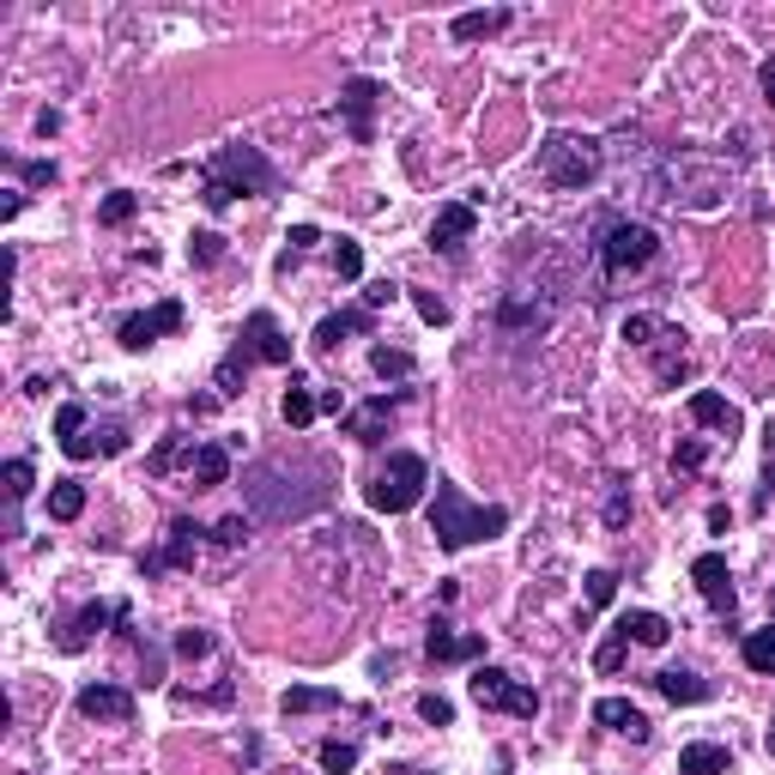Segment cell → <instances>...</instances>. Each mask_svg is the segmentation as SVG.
Segmentation results:
<instances>
[{"label":"cell","instance_id":"50","mask_svg":"<svg viewBox=\"0 0 775 775\" xmlns=\"http://www.w3.org/2000/svg\"><path fill=\"white\" fill-rule=\"evenodd\" d=\"M291 248H285V261L291 255H303V248H310V243H322V230H315V225H291V237H285Z\"/></svg>","mask_w":775,"mask_h":775},{"label":"cell","instance_id":"24","mask_svg":"<svg viewBox=\"0 0 775 775\" xmlns=\"http://www.w3.org/2000/svg\"><path fill=\"white\" fill-rule=\"evenodd\" d=\"M727 769H733V752L715 739H690L678 752V775H727Z\"/></svg>","mask_w":775,"mask_h":775},{"label":"cell","instance_id":"42","mask_svg":"<svg viewBox=\"0 0 775 775\" xmlns=\"http://www.w3.org/2000/svg\"><path fill=\"white\" fill-rule=\"evenodd\" d=\"M625 648H630L625 625H612V636H606V648L593 655V667H600V673H618V660H625Z\"/></svg>","mask_w":775,"mask_h":775},{"label":"cell","instance_id":"30","mask_svg":"<svg viewBox=\"0 0 775 775\" xmlns=\"http://www.w3.org/2000/svg\"><path fill=\"white\" fill-rule=\"evenodd\" d=\"M739 660H745L752 673L775 678V625H764V630H745V642H739Z\"/></svg>","mask_w":775,"mask_h":775},{"label":"cell","instance_id":"17","mask_svg":"<svg viewBox=\"0 0 775 775\" xmlns=\"http://www.w3.org/2000/svg\"><path fill=\"white\" fill-rule=\"evenodd\" d=\"M424 655H431L436 667H461V660H479L484 655V636H467V630H454L449 618H436L431 636H424Z\"/></svg>","mask_w":775,"mask_h":775},{"label":"cell","instance_id":"45","mask_svg":"<svg viewBox=\"0 0 775 775\" xmlns=\"http://www.w3.org/2000/svg\"><path fill=\"white\" fill-rule=\"evenodd\" d=\"M176 655H183V660L213 655V636H206V630H176Z\"/></svg>","mask_w":775,"mask_h":775},{"label":"cell","instance_id":"51","mask_svg":"<svg viewBox=\"0 0 775 775\" xmlns=\"http://www.w3.org/2000/svg\"><path fill=\"white\" fill-rule=\"evenodd\" d=\"M400 297V285H370L364 291V310H382V303H394Z\"/></svg>","mask_w":775,"mask_h":775},{"label":"cell","instance_id":"5","mask_svg":"<svg viewBox=\"0 0 775 775\" xmlns=\"http://www.w3.org/2000/svg\"><path fill=\"white\" fill-rule=\"evenodd\" d=\"M424 484H436L431 461L412 454V449H394V454H387V467L370 479V509H382V516H406V509L424 503Z\"/></svg>","mask_w":775,"mask_h":775},{"label":"cell","instance_id":"36","mask_svg":"<svg viewBox=\"0 0 775 775\" xmlns=\"http://www.w3.org/2000/svg\"><path fill=\"white\" fill-rule=\"evenodd\" d=\"M660 327H667L660 315H625V327H618V340H625V345H636V352H648Z\"/></svg>","mask_w":775,"mask_h":775},{"label":"cell","instance_id":"56","mask_svg":"<svg viewBox=\"0 0 775 775\" xmlns=\"http://www.w3.org/2000/svg\"><path fill=\"white\" fill-rule=\"evenodd\" d=\"M764 449H769V461H775V419L764 424Z\"/></svg>","mask_w":775,"mask_h":775},{"label":"cell","instance_id":"3","mask_svg":"<svg viewBox=\"0 0 775 775\" xmlns=\"http://www.w3.org/2000/svg\"><path fill=\"white\" fill-rule=\"evenodd\" d=\"M509 528L503 503H467V491L454 479H436V503H431V533L442 551H467L479 539H497Z\"/></svg>","mask_w":775,"mask_h":775},{"label":"cell","instance_id":"34","mask_svg":"<svg viewBox=\"0 0 775 775\" xmlns=\"http://www.w3.org/2000/svg\"><path fill=\"white\" fill-rule=\"evenodd\" d=\"M0 479H7V503H12V509H19V503H24V497H31V484H37V467H31V461H24V454H12V461H7V467H0Z\"/></svg>","mask_w":775,"mask_h":775},{"label":"cell","instance_id":"7","mask_svg":"<svg viewBox=\"0 0 775 775\" xmlns=\"http://www.w3.org/2000/svg\"><path fill=\"white\" fill-rule=\"evenodd\" d=\"M467 690H473L479 709H503V715H521V722L539 715V690L521 685V678L503 673V667H479L473 678H467Z\"/></svg>","mask_w":775,"mask_h":775},{"label":"cell","instance_id":"48","mask_svg":"<svg viewBox=\"0 0 775 775\" xmlns=\"http://www.w3.org/2000/svg\"><path fill=\"white\" fill-rule=\"evenodd\" d=\"M612 593H618V576H612V570H593V576H588V606H606Z\"/></svg>","mask_w":775,"mask_h":775},{"label":"cell","instance_id":"15","mask_svg":"<svg viewBox=\"0 0 775 775\" xmlns=\"http://www.w3.org/2000/svg\"><path fill=\"white\" fill-rule=\"evenodd\" d=\"M237 340L261 357V364H273V370L291 364V340H285V327H279V315H273V310H255V315H248Z\"/></svg>","mask_w":775,"mask_h":775},{"label":"cell","instance_id":"35","mask_svg":"<svg viewBox=\"0 0 775 775\" xmlns=\"http://www.w3.org/2000/svg\"><path fill=\"white\" fill-rule=\"evenodd\" d=\"M134 213H140V194H134V188H116L104 206H97V225H109V230H116V225H128Z\"/></svg>","mask_w":775,"mask_h":775},{"label":"cell","instance_id":"14","mask_svg":"<svg viewBox=\"0 0 775 775\" xmlns=\"http://www.w3.org/2000/svg\"><path fill=\"white\" fill-rule=\"evenodd\" d=\"M73 709L86 715V722H104V727H128L140 703H134V690H128V685H86V690H79V697H73Z\"/></svg>","mask_w":775,"mask_h":775},{"label":"cell","instance_id":"57","mask_svg":"<svg viewBox=\"0 0 775 775\" xmlns=\"http://www.w3.org/2000/svg\"><path fill=\"white\" fill-rule=\"evenodd\" d=\"M764 745H769V757H775V722H769V733H764Z\"/></svg>","mask_w":775,"mask_h":775},{"label":"cell","instance_id":"40","mask_svg":"<svg viewBox=\"0 0 775 775\" xmlns=\"http://www.w3.org/2000/svg\"><path fill=\"white\" fill-rule=\"evenodd\" d=\"M406 297H412V310H419L431 327H449V303H442L436 291H406Z\"/></svg>","mask_w":775,"mask_h":775},{"label":"cell","instance_id":"37","mask_svg":"<svg viewBox=\"0 0 775 775\" xmlns=\"http://www.w3.org/2000/svg\"><path fill=\"white\" fill-rule=\"evenodd\" d=\"M79 436H86V406H79V400H67V406L55 412V442L67 449V442H79Z\"/></svg>","mask_w":775,"mask_h":775},{"label":"cell","instance_id":"46","mask_svg":"<svg viewBox=\"0 0 775 775\" xmlns=\"http://www.w3.org/2000/svg\"><path fill=\"white\" fill-rule=\"evenodd\" d=\"M703 461H709V449H703V442H678V449H673V473H697Z\"/></svg>","mask_w":775,"mask_h":775},{"label":"cell","instance_id":"26","mask_svg":"<svg viewBox=\"0 0 775 775\" xmlns=\"http://www.w3.org/2000/svg\"><path fill=\"white\" fill-rule=\"evenodd\" d=\"M279 412H285V424H291V431H310V424L322 419V394H315L310 382H297V376H291L285 400H279Z\"/></svg>","mask_w":775,"mask_h":775},{"label":"cell","instance_id":"31","mask_svg":"<svg viewBox=\"0 0 775 775\" xmlns=\"http://www.w3.org/2000/svg\"><path fill=\"white\" fill-rule=\"evenodd\" d=\"M86 516V484L79 479H55L49 484V521H79Z\"/></svg>","mask_w":775,"mask_h":775},{"label":"cell","instance_id":"9","mask_svg":"<svg viewBox=\"0 0 775 775\" xmlns=\"http://www.w3.org/2000/svg\"><path fill=\"white\" fill-rule=\"evenodd\" d=\"M109 625H128V600H91V606H79V612L61 625V636H55V648H61V655H86V648L97 642V630H109Z\"/></svg>","mask_w":775,"mask_h":775},{"label":"cell","instance_id":"44","mask_svg":"<svg viewBox=\"0 0 775 775\" xmlns=\"http://www.w3.org/2000/svg\"><path fill=\"white\" fill-rule=\"evenodd\" d=\"M19 176H24V188H55V183H61L55 158H31V164H19Z\"/></svg>","mask_w":775,"mask_h":775},{"label":"cell","instance_id":"11","mask_svg":"<svg viewBox=\"0 0 775 775\" xmlns=\"http://www.w3.org/2000/svg\"><path fill=\"white\" fill-rule=\"evenodd\" d=\"M412 400V387H400V394H376V400H364V406H352V412H340V431L352 436V442H364V449H376V442L387 436V424H394V412Z\"/></svg>","mask_w":775,"mask_h":775},{"label":"cell","instance_id":"55","mask_svg":"<svg viewBox=\"0 0 775 775\" xmlns=\"http://www.w3.org/2000/svg\"><path fill=\"white\" fill-rule=\"evenodd\" d=\"M769 497H775V461L764 467V491H757V509H764V503H769Z\"/></svg>","mask_w":775,"mask_h":775},{"label":"cell","instance_id":"41","mask_svg":"<svg viewBox=\"0 0 775 775\" xmlns=\"http://www.w3.org/2000/svg\"><path fill=\"white\" fill-rule=\"evenodd\" d=\"M630 521V479H612V497H606V528H625Z\"/></svg>","mask_w":775,"mask_h":775},{"label":"cell","instance_id":"2","mask_svg":"<svg viewBox=\"0 0 775 775\" xmlns=\"http://www.w3.org/2000/svg\"><path fill=\"white\" fill-rule=\"evenodd\" d=\"M237 194H279V170L267 164V151L261 146H248V140H230V146H218L213 158H206V170H200V200H206V213H225Z\"/></svg>","mask_w":775,"mask_h":775},{"label":"cell","instance_id":"28","mask_svg":"<svg viewBox=\"0 0 775 775\" xmlns=\"http://www.w3.org/2000/svg\"><path fill=\"white\" fill-rule=\"evenodd\" d=\"M279 709L285 715H322V709H345V697H340V690H327V685H291L279 697Z\"/></svg>","mask_w":775,"mask_h":775},{"label":"cell","instance_id":"18","mask_svg":"<svg viewBox=\"0 0 775 775\" xmlns=\"http://www.w3.org/2000/svg\"><path fill=\"white\" fill-rule=\"evenodd\" d=\"M648 364H655V382H667V387H678L690 376V352H685V334L667 322L655 334V345H648Z\"/></svg>","mask_w":775,"mask_h":775},{"label":"cell","instance_id":"20","mask_svg":"<svg viewBox=\"0 0 775 775\" xmlns=\"http://www.w3.org/2000/svg\"><path fill=\"white\" fill-rule=\"evenodd\" d=\"M690 419L703 424V431H715V436H739V406H733V400H722L715 394V387H697V394H690Z\"/></svg>","mask_w":775,"mask_h":775},{"label":"cell","instance_id":"6","mask_svg":"<svg viewBox=\"0 0 775 775\" xmlns=\"http://www.w3.org/2000/svg\"><path fill=\"white\" fill-rule=\"evenodd\" d=\"M593 255H600L606 279H625V273H642L648 261L660 255V237H655V225H642V218H606Z\"/></svg>","mask_w":775,"mask_h":775},{"label":"cell","instance_id":"13","mask_svg":"<svg viewBox=\"0 0 775 775\" xmlns=\"http://www.w3.org/2000/svg\"><path fill=\"white\" fill-rule=\"evenodd\" d=\"M473 230H479V200H449L431 218V248L436 255H461L473 243Z\"/></svg>","mask_w":775,"mask_h":775},{"label":"cell","instance_id":"4","mask_svg":"<svg viewBox=\"0 0 775 775\" xmlns=\"http://www.w3.org/2000/svg\"><path fill=\"white\" fill-rule=\"evenodd\" d=\"M600 170H606V146L593 134H546V146H539V183H551L558 194L593 188Z\"/></svg>","mask_w":775,"mask_h":775},{"label":"cell","instance_id":"53","mask_svg":"<svg viewBox=\"0 0 775 775\" xmlns=\"http://www.w3.org/2000/svg\"><path fill=\"white\" fill-rule=\"evenodd\" d=\"M757 86H764V97L775 104V61H764V67H757Z\"/></svg>","mask_w":775,"mask_h":775},{"label":"cell","instance_id":"33","mask_svg":"<svg viewBox=\"0 0 775 775\" xmlns=\"http://www.w3.org/2000/svg\"><path fill=\"white\" fill-rule=\"evenodd\" d=\"M315 764H322L327 775H352L357 769V745L352 739H322L315 745Z\"/></svg>","mask_w":775,"mask_h":775},{"label":"cell","instance_id":"10","mask_svg":"<svg viewBox=\"0 0 775 775\" xmlns=\"http://www.w3.org/2000/svg\"><path fill=\"white\" fill-rule=\"evenodd\" d=\"M376 104H382V79L357 73L340 86V116H345V134H352L357 146L376 140Z\"/></svg>","mask_w":775,"mask_h":775},{"label":"cell","instance_id":"38","mask_svg":"<svg viewBox=\"0 0 775 775\" xmlns=\"http://www.w3.org/2000/svg\"><path fill=\"white\" fill-rule=\"evenodd\" d=\"M334 273L340 279H364V248L352 237H334Z\"/></svg>","mask_w":775,"mask_h":775},{"label":"cell","instance_id":"19","mask_svg":"<svg viewBox=\"0 0 775 775\" xmlns=\"http://www.w3.org/2000/svg\"><path fill=\"white\" fill-rule=\"evenodd\" d=\"M593 727H606V733H625V739H636V745H648V715L636 709L630 697H600L593 703Z\"/></svg>","mask_w":775,"mask_h":775},{"label":"cell","instance_id":"21","mask_svg":"<svg viewBox=\"0 0 775 775\" xmlns=\"http://www.w3.org/2000/svg\"><path fill=\"white\" fill-rule=\"evenodd\" d=\"M188 479H194V491L230 484V442H194V454H188Z\"/></svg>","mask_w":775,"mask_h":775},{"label":"cell","instance_id":"47","mask_svg":"<svg viewBox=\"0 0 775 775\" xmlns=\"http://www.w3.org/2000/svg\"><path fill=\"white\" fill-rule=\"evenodd\" d=\"M213 546H248V521H243V516H225V521L213 528Z\"/></svg>","mask_w":775,"mask_h":775},{"label":"cell","instance_id":"1","mask_svg":"<svg viewBox=\"0 0 775 775\" xmlns=\"http://www.w3.org/2000/svg\"><path fill=\"white\" fill-rule=\"evenodd\" d=\"M243 497L255 521H310L334 497V467L315 454H267L243 467Z\"/></svg>","mask_w":775,"mask_h":775},{"label":"cell","instance_id":"39","mask_svg":"<svg viewBox=\"0 0 775 775\" xmlns=\"http://www.w3.org/2000/svg\"><path fill=\"white\" fill-rule=\"evenodd\" d=\"M218 255H225V237H218V230H194V237H188V261H194V267H213Z\"/></svg>","mask_w":775,"mask_h":775},{"label":"cell","instance_id":"23","mask_svg":"<svg viewBox=\"0 0 775 775\" xmlns=\"http://www.w3.org/2000/svg\"><path fill=\"white\" fill-rule=\"evenodd\" d=\"M655 690H660L667 703H685V709H690V703H709V697H715V685H709V678H697L690 667H667V673H655Z\"/></svg>","mask_w":775,"mask_h":775},{"label":"cell","instance_id":"29","mask_svg":"<svg viewBox=\"0 0 775 775\" xmlns=\"http://www.w3.org/2000/svg\"><path fill=\"white\" fill-rule=\"evenodd\" d=\"M618 625H625L636 648H667V636H673V618H660V612H625Z\"/></svg>","mask_w":775,"mask_h":775},{"label":"cell","instance_id":"22","mask_svg":"<svg viewBox=\"0 0 775 775\" xmlns=\"http://www.w3.org/2000/svg\"><path fill=\"white\" fill-rule=\"evenodd\" d=\"M352 334H376V310H340V315H327V322H315L310 345H315V352H334V345L352 340Z\"/></svg>","mask_w":775,"mask_h":775},{"label":"cell","instance_id":"43","mask_svg":"<svg viewBox=\"0 0 775 775\" xmlns=\"http://www.w3.org/2000/svg\"><path fill=\"white\" fill-rule=\"evenodd\" d=\"M419 715H424L431 727H449V722H454V703L442 697V690H424V697H419Z\"/></svg>","mask_w":775,"mask_h":775},{"label":"cell","instance_id":"16","mask_svg":"<svg viewBox=\"0 0 775 775\" xmlns=\"http://www.w3.org/2000/svg\"><path fill=\"white\" fill-rule=\"evenodd\" d=\"M690 581H697V593L703 600H709V612H733V606H739V593H733V570H727V558L722 551H703L697 563H690Z\"/></svg>","mask_w":775,"mask_h":775},{"label":"cell","instance_id":"8","mask_svg":"<svg viewBox=\"0 0 775 775\" xmlns=\"http://www.w3.org/2000/svg\"><path fill=\"white\" fill-rule=\"evenodd\" d=\"M183 322H188V310L176 297H164V303H151V310H140V315H121V322H116V345H121V352H146V345L183 334Z\"/></svg>","mask_w":775,"mask_h":775},{"label":"cell","instance_id":"49","mask_svg":"<svg viewBox=\"0 0 775 775\" xmlns=\"http://www.w3.org/2000/svg\"><path fill=\"white\" fill-rule=\"evenodd\" d=\"M183 442H188L183 431H170V436H164V442H158V454H151V461H146V467H151V473H170V461H176V449H183Z\"/></svg>","mask_w":775,"mask_h":775},{"label":"cell","instance_id":"27","mask_svg":"<svg viewBox=\"0 0 775 775\" xmlns=\"http://www.w3.org/2000/svg\"><path fill=\"white\" fill-rule=\"evenodd\" d=\"M509 24V7H484V12H461V19L449 24L454 43H484V37H497Z\"/></svg>","mask_w":775,"mask_h":775},{"label":"cell","instance_id":"32","mask_svg":"<svg viewBox=\"0 0 775 775\" xmlns=\"http://www.w3.org/2000/svg\"><path fill=\"white\" fill-rule=\"evenodd\" d=\"M370 370H376V376L387 382V376H394V382H406L412 376V370H419V357H412V352H400V345H376V352H370Z\"/></svg>","mask_w":775,"mask_h":775},{"label":"cell","instance_id":"54","mask_svg":"<svg viewBox=\"0 0 775 775\" xmlns=\"http://www.w3.org/2000/svg\"><path fill=\"white\" fill-rule=\"evenodd\" d=\"M37 134H43V140H49V134H61V116H55V109H43V116H37Z\"/></svg>","mask_w":775,"mask_h":775},{"label":"cell","instance_id":"25","mask_svg":"<svg viewBox=\"0 0 775 775\" xmlns=\"http://www.w3.org/2000/svg\"><path fill=\"white\" fill-rule=\"evenodd\" d=\"M248 364H261V357L248 352L243 340L230 345L225 357H218V370H213V387H218V400H237V394H243V382H248Z\"/></svg>","mask_w":775,"mask_h":775},{"label":"cell","instance_id":"12","mask_svg":"<svg viewBox=\"0 0 775 775\" xmlns=\"http://www.w3.org/2000/svg\"><path fill=\"white\" fill-rule=\"evenodd\" d=\"M194 546H200V528H194L188 516H176L170 528H164V546L146 551L140 558V576H170V570H194Z\"/></svg>","mask_w":775,"mask_h":775},{"label":"cell","instance_id":"52","mask_svg":"<svg viewBox=\"0 0 775 775\" xmlns=\"http://www.w3.org/2000/svg\"><path fill=\"white\" fill-rule=\"evenodd\" d=\"M709 528H715V533H727V528H733V509H727V503H715V509H709Z\"/></svg>","mask_w":775,"mask_h":775}]
</instances>
